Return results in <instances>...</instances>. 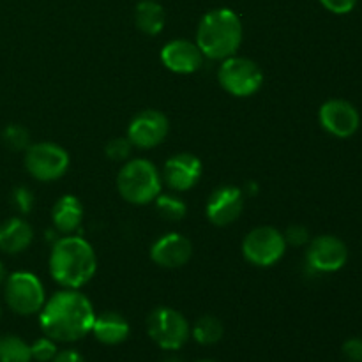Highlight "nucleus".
Here are the masks:
<instances>
[{"label":"nucleus","mask_w":362,"mask_h":362,"mask_svg":"<svg viewBox=\"0 0 362 362\" xmlns=\"http://www.w3.org/2000/svg\"><path fill=\"white\" fill-rule=\"evenodd\" d=\"M94 308L80 290L66 288L53 293L39 311L42 332L53 341L73 343L85 338L92 331Z\"/></svg>","instance_id":"1"},{"label":"nucleus","mask_w":362,"mask_h":362,"mask_svg":"<svg viewBox=\"0 0 362 362\" xmlns=\"http://www.w3.org/2000/svg\"><path fill=\"white\" fill-rule=\"evenodd\" d=\"M98 258L94 247L80 235L57 239L49 253V274L64 288L80 290L94 278Z\"/></svg>","instance_id":"2"},{"label":"nucleus","mask_w":362,"mask_h":362,"mask_svg":"<svg viewBox=\"0 0 362 362\" xmlns=\"http://www.w3.org/2000/svg\"><path fill=\"white\" fill-rule=\"evenodd\" d=\"M243 21L235 11L218 7L202 16L197 30V45L204 57L225 60L235 55L243 42Z\"/></svg>","instance_id":"3"},{"label":"nucleus","mask_w":362,"mask_h":362,"mask_svg":"<svg viewBox=\"0 0 362 362\" xmlns=\"http://www.w3.org/2000/svg\"><path fill=\"white\" fill-rule=\"evenodd\" d=\"M117 189L129 204L147 205L163 191V177L154 163L138 158L120 168L117 175Z\"/></svg>","instance_id":"4"},{"label":"nucleus","mask_w":362,"mask_h":362,"mask_svg":"<svg viewBox=\"0 0 362 362\" xmlns=\"http://www.w3.org/2000/svg\"><path fill=\"white\" fill-rule=\"evenodd\" d=\"M218 81L223 90L235 98L255 95L264 85V71L255 60L232 55L221 60L218 69Z\"/></svg>","instance_id":"5"},{"label":"nucleus","mask_w":362,"mask_h":362,"mask_svg":"<svg viewBox=\"0 0 362 362\" xmlns=\"http://www.w3.org/2000/svg\"><path fill=\"white\" fill-rule=\"evenodd\" d=\"M71 165L67 151L52 141H39L28 145L25 152V168L34 179L41 182H55L62 179Z\"/></svg>","instance_id":"6"},{"label":"nucleus","mask_w":362,"mask_h":362,"mask_svg":"<svg viewBox=\"0 0 362 362\" xmlns=\"http://www.w3.org/2000/svg\"><path fill=\"white\" fill-rule=\"evenodd\" d=\"M147 332L152 341L163 350H179L191 336L186 317L173 308L159 306L148 315Z\"/></svg>","instance_id":"7"},{"label":"nucleus","mask_w":362,"mask_h":362,"mask_svg":"<svg viewBox=\"0 0 362 362\" xmlns=\"http://www.w3.org/2000/svg\"><path fill=\"white\" fill-rule=\"evenodd\" d=\"M6 303L14 313L34 315L42 310L46 303L45 286L32 272H14L4 283Z\"/></svg>","instance_id":"8"},{"label":"nucleus","mask_w":362,"mask_h":362,"mask_svg":"<svg viewBox=\"0 0 362 362\" xmlns=\"http://www.w3.org/2000/svg\"><path fill=\"white\" fill-rule=\"evenodd\" d=\"M286 251L285 235L274 226H257L243 240V255L251 265L271 267Z\"/></svg>","instance_id":"9"},{"label":"nucleus","mask_w":362,"mask_h":362,"mask_svg":"<svg viewBox=\"0 0 362 362\" xmlns=\"http://www.w3.org/2000/svg\"><path fill=\"white\" fill-rule=\"evenodd\" d=\"M168 117L159 110H141L131 119L127 126V138L138 148H154L168 136Z\"/></svg>","instance_id":"10"},{"label":"nucleus","mask_w":362,"mask_h":362,"mask_svg":"<svg viewBox=\"0 0 362 362\" xmlns=\"http://www.w3.org/2000/svg\"><path fill=\"white\" fill-rule=\"evenodd\" d=\"M346 260H349V247L336 235H320L310 240L306 262L311 271L331 274L345 267Z\"/></svg>","instance_id":"11"},{"label":"nucleus","mask_w":362,"mask_h":362,"mask_svg":"<svg viewBox=\"0 0 362 362\" xmlns=\"http://www.w3.org/2000/svg\"><path fill=\"white\" fill-rule=\"evenodd\" d=\"M320 126L336 138H350L361 126V115L352 103L345 99H329L318 110Z\"/></svg>","instance_id":"12"},{"label":"nucleus","mask_w":362,"mask_h":362,"mask_svg":"<svg viewBox=\"0 0 362 362\" xmlns=\"http://www.w3.org/2000/svg\"><path fill=\"white\" fill-rule=\"evenodd\" d=\"M202 173H204V166L197 156L191 152H179L166 159L161 177L163 182L170 189L184 193L197 186L198 180L202 179Z\"/></svg>","instance_id":"13"},{"label":"nucleus","mask_w":362,"mask_h":362,"mask_svg":"<svg viewBox=\"0 0 362 362\" xmlns=\"http://www.w3.org/2000/svg\"><path fill=\"white\" fill-rule=\"evenodd\" d=\"M244 211V191L226 184L212 191L205 207L209 221L214 226H228L240 218Z\"/></svg>","instance_id":"14"},{"label":"nucleus","mask_w":362,"mask_h":362,"mask_svg":"<svg viewBox=\"0 0 362 362\" xmlns=\"http://www.w3.org/2000/svg\"><path fill=\"white\" fill-rule=\"evenodd\" d=\"M161 62L168 71L177 74H193L204 66V53L189 39H172L161 48Z\"/></svg>","instance_id":"15"},{"label":"nucleus","mask_w":362,"mask_h":362,"mask_svg":"<svg viewBox=\"0 0 362 362\" xmlns=\"http://www.w3.org/2000/svg\"><path fill=\"white\" fill-rule=\"evenodd\" d=\"M191 257H193V244L182 233H165L151 246L152 262L163 269L184 267Z\"/></svg>","instance_id":"16"},{"label":"nucleus","mask_w":362,"mask_h":362,"mask_svg":"<svg viewBox=\"0 0 362 362\" xmlns=\"http://www.w3.org/2000/svg\"><path fill=\"white\" fill-rule=\"evenodd\" d=\"M90 332L103 345H120L127 339L131 327L129 322L122 315L115 313V311H105L94 318Z\"/></svg>","instance_id":"17"},{"label":"nucleus","mask_w":362,"mask_h":362,"mask_svg":"<svg viewBox=\"0 0 362 362\" xmlns=\"http://www.w3.org/2000/svg\"><path fill=\"white\" fill-rule=\"evenodd\" d=\"M83 219V204L74 194H64L55 202L52 209L53 226L62 235H71L76 232Z\"/></svg>","instance_id":"18"},{"label":"nucleus","mask_w":362,"mask_h":362,"mask_svg":"<svg viewBox=\"0 0 362 362\" xmlns=\"http://www.w3.org/2000/svg\"><path fill=\"white\" fill-rule=\"evenodd\" d=\"M34 240V230L25 219L11 218L0 225V251L18 255L27 250Z\"/></svg>","instance_id":"19"},{"label":"nucleus","mask_w":362,"mask_h":362,"mask_svg":"<svg viewBox=\"0 0 362 362\" xmlns=\"http://www.w3.org/2000/svg\"><path fill=\"white\" fill-rule=\"evenodd\" d=\"M134 23L145 35L161 34L166 23L165 7L156 0H141L134 9Z\"/></svg>","instance_id":"20"},{"label":"nucleus","mask_w":362,"mask_h":362,"mask_svg":"<svg viewBox=\"0 0 362 362\" xmlns=\"http://www.w3.org/2000/svg\"><path fill=\"white\" fill-rule=\"evenodd\" d=\"M191 334L200 345H216L225 334V327L218 317L205 315V317L198 318Z\"/></svg>","instance_id":"21"},{"label":"nucleus","mask_w":362,"mask_h":362,"mask_svg":"<svg viewBox=\"0 0 362 362\" xmlns=\"http://www.w3.org/2000/svg\"><path fill=\"white\" fill-rule=\"evenodd\" d=\"M156 211L158 214L161 216L165 221L170 223H177L182 221L187 214V205L186 202L182 200L180 197L173 193H159L158 198H156Z\"/></svg>","instance_id":"22"},{"label":"nucleus","mask_w":362,"mask_h":362,"mask_svg":"<svg viewBox=\"0 0 362 362\" xmlns=\"http://www.w3.org/2000/svg\"><path fill=\"white\" fill-rule=\"evenodd\" d=\"M30 345L13 334L0 336V362H30Z\"/></svg>","instance_id":"23"},{"label":"nucleus","mask_w":362,"mask_h":362,"mask_svg":"<svg viewBox=\"0 0 362 362\" xmlns=\"http://www.w3.org/2000/svg\"><path fill=\"white\" fill-rule=\"evenodd\" d=\"M2 141L9 151L20 152L27 151L30 145V134L20 124H9L6 129L2 131Z\"/></svg>","instance_id":"24"},{"label":"nucleus","mask_w":362,"mask_h":362,"mask_svg":"<svg viewBox=\"0 0 362 362\" xmlns=\"http://www.w3.org/2000/svg\"><path fill=\"white\" fill-rule=\"evenodd\" d=\"M105 152L106 158L112 159V161H126V159H129L131 152H133V144L127 136H117L106 144Z\"/></svg>","instance_id":"25"},{"label":"nucleus","mask_w":362,"mask_h":362,"mask_svg":"<svg viewBox=\"0 0 362 362\" xmlns=\"http://www.w3.org/2000/svg\"><path fill=\"white\" fill-rule=\"evenodd\" d=\"M32 359L37 362H52L53 357L57 356V345L52 338H41L37 341H34V345L30 346Z\"/></svg>","instance_id":"26"},{"label":"nucleus","mask_w":362,"mask_h":362,"mask_svg":"<svg viewBox=\"0 0 362 362\" xmlns=\"http://www.w3.org/2000/svg\"><path fill=\"white\" fill-rule=\"evenodd\" d=\"M13 204L21 214H28V212L34 209V204H35L34 193L25 186L16 187V189L13 191Z\"/></svg>","instance_id":"27"},{"label":"nucleus","mask_w":362,"mask_h":362,"mask_svg":"<svg viewBox=\"0 0 362 362\" xmlns=\"http://www.w3.org/2000/svg\"><path fill=\"white\" fill-rule=\"evenodd\" d=\"M286 240V246H293V247H300L310 244V230L303 225H293L286 228V232L283 233Z\"/></svg>","instance_id":"28"},{"label":"nucleus","mask_w":362,"mask_h":362,"mask_svg":"<svg viewBox=\"0 0 362 362\" xmlns=\"http://www.w3.org/2000/svg\"><path fill=\"white\" fill-rule=\"evenodd\" d=\"M343 356L350 362H362V338H350L343 343Z\"/></svg>","instance_id":"29"},{"label":"nucleus","mask_w":362,"mask_h":362,"mask_svg":"<svg viewBox=\"0 0 362 362\" xmlns=\"http://www.w3.org/2000/svg\"><path fill=\"white\" fill-rule=\"evenodd\" d=\"M318 2L334 14H349L357 6V0H318Z\"/></svg>","instance_id":"30"},{"label":"nucleus","mask_w":362,"mask_h":362,"mask_svg":"<svg viewBox=\"0 0 362 362\" xmlns=\"http://www.w3.org/2000/svg\"><path fill=\"white\" fill-rule=\"evenodd\" d=\"M52 362H85V361L76 350H62V352H57V356L53 357Z\"/></svg>","instance_id":"31"},{"label":"nucleus","mask_w":362,"mask_h":362,"mask_svg":"<svg viewBox=\"0 0 362 362\" xmlns=\"http://www.w3.org/2000/svg\"><path fill=\"white\" fill-rule=\"evenodd\" d=\"M6 279H7V271H6V267H4L2 262H0V286L6 283Z\"/></svg>","instance_id":"32"},{"label":"nucleus","mask_w":362,"mask_h":362,"mask_svg":"<svg viewBox=\"0 0 362 362\" xmlns=\"http://www.w3.org/2000/svg\"><path fill=\"white\" fill-rule=\"evenodd\" d=\"M198 362H214V361H198Z\"/></svg>","instance_id":"33"},{"label":"nucleus","mask_w":362,"mask_h":362,"mask_svg":"<svg viewBox=\"0 0 362 362\" xmlns=\"http://www.w3.org/2000/svg\"><path fill=\"white\" fill-rule=\"evenodd\" d=\"M0 315H2V310H0Z\"/></svg>","instance_id":"34"}]
</instances>
